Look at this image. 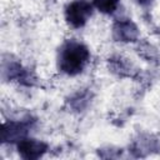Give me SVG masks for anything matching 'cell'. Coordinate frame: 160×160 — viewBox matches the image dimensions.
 Masks as SVG:
<instances>
[{
  "mask_svg": "<svg viewBox=\"0 0 160 160\" xmlns=\"http://www.w3.org/2000/svg\"><path fill=\"white\" fill-rule=\"evenodd\" d=\"M4 72L8 74L10 80H16L22 84H30V74L19 62H10L8 68L4 69Z\"/></svg>",
  "mask_w": 160,
  "mask_h": 160,
  "instance_id": "obj_6",
  "label": "cell"
},
{
  "mask_svg": "<svg viewBox=\"0 0 160 160\" xmlns=\"http://www.w3.org/2000/svg\"><path fill=\"white\" fill-rule=\"evenodd\" d=\"M136 1H138L140 5H142V6H146V5H149V4H150L152 0H136Z\"/></svg>",
  "mask_w": 160,
  "mask_h": 160,
  "instance_id": "obj_8",
  "label": "cell"
},
{
  "mask_svg": "<svg viewBox=\"0 0 160 160\" xmlns=\"http://www.w3.org/2000/svg\"><path fill=\"white\" fill-rule=\"evenodd\" d=\"M120 0H92V5L102 14H114L119 8Z\"/></svg>",
  "mask_w": 160,
  "mask_h": 160,
  "instance_id": "obj_7",
  "label": "cell"
},
{
  "mask_svg": "<svg viewBox=\"0 0 160 160\" xmlns=\"http://www.w3.org/2000/svg\"><path fill=\"white\" fill-rule=\"evenodd\" d=\"M90 59V51L86 45L78 40H68L60 49L59 68L70 76L80 74Z\"/></svg>",
  "mask_w": 160,
  "mask_h": 160,
  "instance_id": "obj_1",
  "label": "cell"
},
{
  "mask_svg": "<svg viewBox=\"0 0 160 160\" xmlns=\"http://www.w3.org/2000/svg\"><path fill=\"white\" fill-rule=\"evenodd\" d=\"M48 150V144L36 139H22L18 142V151L22 159L36 160L41 158Z\"/></svg>",
  "mask_w": 160,
  "mask_h": 160,
  "instance_id": "obj_4",
  "label": "cell"
},
{
  "mask_svg": "<svg viewBox=\"0 0 160 160\" xmlns=\"http://www.w3.org/2000/svg\"><path fill=\"white\" fill-rule=\"evenodd\" d=\"M30 128H31L30 120L4 122L1 129V140L4 144L19 142L20 140L26 138Z\"/></svg>",
  "mask_w": 160,
  "mask_h": 160,
  "instance_id": "obj_3",
  "label": "cell"
},
{
  "mask_svg": "<svg viewBox=\"0 0 160 160\" xmlns=\"http://www.w3.org/2000/svg\"><path fill=\"white\" fill-rule=\"evenodd\" d=\"M112 36L116 41L121 42H132L139 36L138 26L129 19L118 20L112 25Z\"/></svg>",
  "mask_w": 160,
  "mask_h": 160,
  "instance_id": "obj_5",
  "label": "cell"
},
{
  "mask_svg": "<svg viewBox=\"0 0 160 160\" xmlns=\"http://www.w3.org/2000/svg\"><path fill=\"white\" fill-rule=\"evenodd\" d=\"M92 15V4L88 0H74L65 9V20L75 29L82 28Z\"/></svg>",
  "mask_w": 160,
  "mask_h": 160,
  "instance_id": "obj_2",
  "label": "cell"
}]
</instances>
